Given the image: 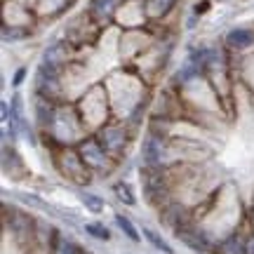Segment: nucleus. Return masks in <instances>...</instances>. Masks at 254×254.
<instances>
[{"mask_svg": "<svg viewBox=\"0 0 254 254\" xmlns=\"http://www.w3.org/2000/svg\"><path fill=\"white\" fill-rule=\"evenodd\" d=\"M80 155L87 167H106V151L97 141H85L80 146Z\"/></svg>", "mask_w": 254, "mask_h": 254, "instance_id": "obj_1", "label": "nucleus"}, {"mask_svg": "<svg viewBox=\"0 0 254 254\" xmlns=\"http://www.w3.org/2000/svg\"><path fill=\"white\" fill-rule=\"evenodd\" d=\"M252 43H254V33L250 28H233V31H228L226 36V45L233 47V50H247Z\"/></svg>", "mask_w": 254, "mask_h": 254, "instance_id": "obj_2", "label": "nucleus"}, {"mask_svg": "<svg viewBox=\"0 0 254 254\" xmlns=\"http://www.w3.org/2000/svg\"><path fill=\"white\" fill-rule=\"evenodd\" d=\"M90 12H92V17L94 19L106 21V19H111L113 17V12H116V0H92Z\"/></svg>", "mask_w": 254, "mask_h": 254, "instance_id": "obj_3", "label": "nucleus"}, {"mask_svg": "<svg viewBox=\"0 0 254 254\" xmlns=\"http://www.w3.org/2000/svg\"><path fill=\"white\" fill-rule=\"evenodd\" d=\"M174 2L177 0H146V9H148L151 17H163V14H167L172 9Z\"/></svg>", "mask_w": 254, "mask_h": 254, "instance_id": "obj_4", "label": "nucleus"}, {"mask_svg": "<svg viewBox=\"0 0 254 254\" xmlns=\"http://www.w3.org/2000/svg\"><path fill=\"white\" fill-rule=\"evenodd\" d=\"M104 144L109 148H120L125 144V134L120 132L118 127H109V129H104Z\"/></svg>", "mask_w": 254, "mask_h": 254, "instance_id": "obj_5", "label": "nucleus"}, {"mask_svg": "<svg viewBox=\"0 0 254 254\" xmlns=\"http://www.w3.org/2000/svg\"><path fill=\"white\" fill-rule=\"evenodd\" d=\"M116 224H118L120 231H123V233L132 240V243H139V238H141V236H139V231L134 228V224H132L129 219L123 217V214H116Z\"/></svg>", "mask_w": 254, "mask_h": 254, "instance_id": "obj_6", "label": "nucleus"}, {"mask_svg": "<svg viewBox=\"0 0 254 254\" xmlns=\"http://www.w3.org/2000/svg\"><path fill=\"white\" fill-rule=\"evenodd\" d=\"M144 236L148 238V243H151V245H153L155 250H163L165 254H172V247L167 245V243H165V240H163L160 236H158L155 231H151V228H144Z\"/></svg>", "mask_w": 254, "mask_h": 254, "instance_id": "obj_7", "label": "nucleus"}, {"mask_svg": "<svg viewBox=\"0 0 254 254\" xmlns=\"http://www.w3.org/2000/svg\"><path fill=\"white\" fill-rule=\"evenodd\" d=\"M113 190H116V195H118L125 205H134V195H132V190H129V186H127V184H123V182L116 184V186H113Z\"/></svg>", "mask_w": 254, "mask_h": 254, "instance_id": "obj_8", "label": "nucleus"}, {"mask_svg": "<svg viewBox=\"0 0 254 254\" xmlns=\"http://www.w3.org/2000/svg\"><path fill=\"white\" fill-rule=\"evenodd\" d=\"M221 250H224V254H245V245H243V243H238V238H231Z\"/></svg>", "mask_w": 254, "mask_h": 254, "instance_id": "obj_9", "label": "nucleus"}, {"mask_svg": "<svg viewBox=\"0 0 254 254\" xmlns=\"http://www.w3.org/2000/svg\"><path fill=\"white\" fill-rule=\"evenodd\" d=\"M82 202L87 205V209H90V212H101V209H104V202H101V198H97V195H90V193H87V195H82Z\"/></svg>", "mask_w": 254, "mask_h": 254, "instance_id": "obj_10", "label": "nucleus"}, {"mask_svg": "<svg viewBox=\"0 0 254 254\" xmlns=\"http://www.w3.org/2000/svg\"><path fill=\"white\" fill-rule=\"evenodd\" d=\"M158 151H160V146L151 139V141H148V146H146V160H148L151 165L158 163Z\"/></svg>", "mask_w": 254, "mask_h": 254, "instance_id": "obj_11", "label": "nucleus"}, {"mask_svg": "<svg viewBox=\"0 0 254 254\" xmlns=\"http://www.w3.org/2000/svg\"><path fill=\"white\" fill-rule=\"evenodd\" d=\"M87 233L97 236L99 240H109V231H106L104 226H99V224H87Z\"/></svg>", "mask_w": 254, "mask_h": 254, "instance_id": "obj_12", "label": "nucleus"}, {"mask_svg": "<svg viewBox=\"0 0 254 254\" xmlns=\"http://www.w3.org/2000/svg\"><path fill=\"white\" fill-rule=\"evenodd\" d=\"M245 254H254V238H250L245 243Z\"/></svg>", "mask_w": 254, "mask_h": 254, "instance_id": "obj_13", "label": "nucleus"}]
</instances>
